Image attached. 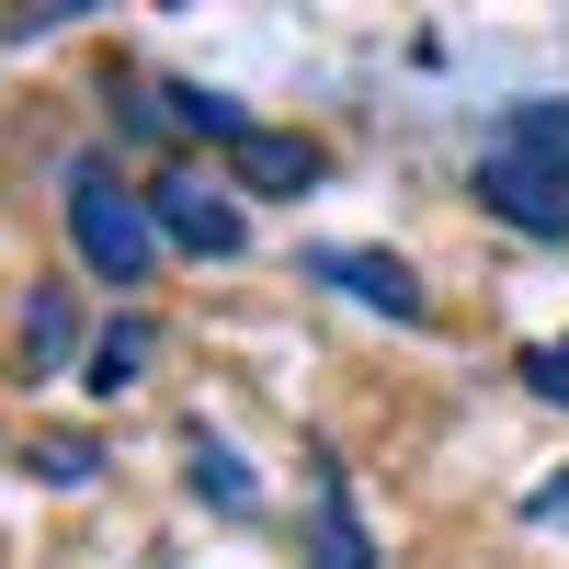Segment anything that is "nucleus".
Wrapping results in <instances>:
<instances>
[{
	"label": "nucleus",
	"mask_w": 569,
	"mask_h": 569,
	"mask_svg": "<svg viewBox=\"0 0 569 569\" xmlns=\"http://www.w3.org/2000/svg\"><path fill=\"white\" fill-rule=\"evenodd\" d=\"M58 217H69V262L80 284H114V297H137V284L160 273V217H149V182H126L103 149H69L58 160Z\"/></svg>",
	"instance_id": "1"
},
{
	"label": "nucleus",
	"mask_w": 569,
	"mask_h": 569,
	"mask_svg": "<svg viewBox=\"0 0 569 569\" xmlns=\"http://www.w3.org/2000/svg\"><path fill=\"white\" fill-rule=\"evenodd\" d=\"M149 217H160V240L194 251V262H240V251H251V206H240V182H217V171H194V160L149 171Z\"/></svg>",
	"instance_id": "2"
},
{
	"label": "nucleus",
	"mask_w": 569,
	"mask_h": 569,
	"mask_svg": "<svg viewBox=\"0 0 569 569\" xmlns=\"http://www.w3.org/2000/svg\"><path fill=\"white\" fill-rule=\"evenodd\" d=\"M297 558L308 569H376V536H365V512H353V490H342V456H308V536H297Z\"/></svg>",
	"instance_id": "3"
},
{
	"label": "nucleus",
	"mask_w": 569,
	"mask_h": 569,
	"mask_svg": "<svg viewBox=\"0 0 569 569\" xmlns=\"http://www.w3.org/2000/svg\"><path fill=\"white\" fill-rule=\"evenodd\" d=\"M228 182H240V194H284V206H297V194H319V182H330V149H319L308 126H251L240 149H228Z\"/></svg>",
	"instance_id": "4"
},
{
	"label": "nucleus",
	"mask_w": 569,
	"mask_h": 569,
	"mask_svg": "<svg viewBox=\"0 0 569 569\" xmlns=\"http://www.w3.org/2000/svg\"><path fill=\"white\" fill-rule=\"evenodd\" d=\"M308 273H319V284H342L353 308H388V319H421V308H433V297H421V273H410L399 251H353V240H319V251H308Z\"/></svg>",
	"instance_id": "5"
},
{
	"label": "nucleus",
	"mask_w": 569,
	"mask_h": 569,
	"mask_svg": "<svg viewBox=\"0 0 569 569\" xmlns=\"http://www.w3.org/2000/svg\"><path fill=\"white\" fill-rule=\"evenodd\" d=\"M91 353V330H80V284H34L23 319H12V365L23 376H69Z\"/></svg>",
	"instance_id": "6"
},
{
	"label": "nucleus",
	"mask_w": 569,
	"mask_h": 569,
	"mask_svg": "<svg viewBox=\"0 0 569 569\" xmlns=\"http://www.w3.org/2000/svg\"><path fill=\"white\" fill-rule=\"evenodd\" d=\"M479 206L501 228H525V240H569V194H558L547 171H525V160H490L479 149Z\"/></svg>",
	"instance_id": "7"
},
{
	"label": "nucleus",
	"mask_w": 569,
	"mask_h": 569,
	"mask_svg": "<svg viewBox=\"0 0 569 569\" xmlns=\"http://www.w3.org/2000/svg\"><path fill=\"white\" fill-rule=\"evenodd\" d=\"M490 160H525V171H547L558 194H569V103H501Z\"/></svg>",
	"instance_id": "8"
},
{
	"label": "nucleus",
	"mask_w": 569,
	"mask_h": 569,
	"mask_svg": "<svg viewBox=\"0 0 569 569\" xmlns=\"http://www.w3.org/2000/svg\"><path fill=\"white\" fill-rule=\"evenodd\" d=\"M149 353H160V330L126 308V319H103V330H91V353H80V388H91V399H126L137 376H149Z\"/></svg>",
	"instance_id": "9"
},
{
	"label": "nucleus",
	"mask_w": 569,
	"mask_h": 569,
	"mask_svg": "<svg viewBox=\"0 0 569 569\" xmlns=\"http://www.w3.org/2000/svg\"><path fill=\"white\" fill-rule=\"evenodd\" d=\"M160 103H171V126H182V137H217V149H240V137L262 126V114H240V103H228V91H206V80H171Z\"/></svg>",
	"instance_id": "10"
},
{
	"label": "nucleus",
	"mask_w": 569,
	"mask_h": 569,
	"mask_svg": "<svg viewBox=\"0 0 569 569\" xmlns=\"http://www.w3.org/2000/svg\"><path fill=\"white\" fill-rule=\"evenodd\" d=\"M23 467H34L46 490H80V479H91L103 456H91V433H34V445H23Z\"/></svg>",
	"instance_id": "11"
},
{
	"label": "nucleus",
	"mask_w": 569,
	"mask_h": 569,
	"mask_svg": "<svg viewBox=\"0 0 569 569\" xmlns=\"http://www.w3.org/2000/svg\"><path fill=\"white\" fill-rule=\"evenodd\" d=\"M194 490H206L217 512H251V501H262V490H251V467L228 456V445H206V433H194Z\"/></svg>",
	"instance_id": "12"
},
{
	"label": "nucleus",
	"mask_w": 569,
	"mask_h": 569,
	"mask_svg": "<svg viewBox=\"0 0 569 569\" xmlns=\"http://www.w3.org/2000/svg\"><path fill=\"white\" fill-rule=\"evenodd\" d=\"M103 91H114V126H126V137H171V103H149V80H137V69H114Z\"/></svg>",
	"instance_id": "13"
},
{
	"label": "nucleus",
	"mask_w": 569,
	"mask_h": 569,
	"mask_svg": "<svg viewBox=\"0 0 569 569\" xmlns=\"http://www.w3.org/2000/svg\"><path fill=\"white\" fill-rule=\"evenodd\" d=\"M525 388H536L547 410H569V342H536V353H525Z\"/></svg>",
	"instance_id": "14"
},
{
	"label": "nucleus",
	"mask_w": 569,
	"mask_h": 569,
	"mask_svg": "<svg viewBox=\"0 0 569 569\" xmlns=\"http://www.w3.org/2000/svg\"><path fill=\"white\" fill-rule=\"evenodd\" d=\"M525 525H569V467H558V479H536V490H525Z\"/></svg>",
	"instance_id": "15"
}]
</instances>
